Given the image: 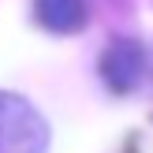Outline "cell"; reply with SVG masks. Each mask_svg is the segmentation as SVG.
<instances>
[{"label": "cell", "instance_id": "cell-1", "mask_svg": "<svg viewBox=\"0 0 153 153\" xmlns=\"http://www.w3.org/2000/svg\"><path fill=\"white\" fill-rule=\"evenodd\" d=\"M49 123L30 101L0 90V153H45Z\"/></svg>", "mask_w": 153, "mask_h": 153}, {"label": "cell", "instance_id": "cell-2", "mask_svg": "<svg viewBox=\"0 0 153 153\" xmlns=\"http://www.w3.org/2000/svg\"><path fill=\"white\" fill-rule=\"evenodd\" d=\"M146 67H149V56L138 41L131 37H120L112 41L108 49L101 52V79L112 94H131V90L142 86L146 79Z\"/></svg>", "mask_w": 153, "mask_h": 153}, {"label": "cell", "instance_id": "cell-3", "mask_svg": "<svg viewBox=\"0 0 153 153\" xmlns=\"http://www.w3.org/2000/svg\"><path fill=\"white\" fill-rule=\"evenodd\" d=\"M34 15L52 34H75V30L86 26L90 7H86V0H34Z\"/></svg>", "mask_w": 153, "mask_h": 153}]
</instances>
